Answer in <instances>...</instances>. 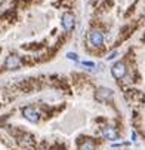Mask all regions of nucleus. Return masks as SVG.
<instances>
[{"label": "nucleus", "instance_id": "f257e3e1", "mask_svg": "<svg viewBox=\"0 0 145 150\" xmlns=\"http://www.w3.org/2000/svg\"><path fill=\"white\" fill-rule=\"evenodd\" d=\"M22 116L27 119V120H30V122H37L39 119H40V113L34 109V107H31V105H28V107H24L22 109Z\"/></svg>", "mask_w": 145, "mask_h": 150}, {"label": "nucleus", "instance_id": "f03ea898", "mask_svg": "<svg viewBox=\"0 0 145 150\" xmlns=\"http://www.w3.org/2000/svg\"><path fill=\"white\" fill-rule=\"evenodd\" d=\"M101 135H102V138L110 140V141L118 140V132H117V129H114L113 126H104L101 129Z\"/></svg>", "mask_w": 145, "mask_h": 150}, {"label": "nucleus", "instance_id": "7ed1b4c3", "mask_svg": "<svg viewBox=\"0 0 145 150\" xmlns=\"http://www.w3.org/2000/svg\"><path fill=\"white\" fill-rule=\"evenodd\" d=\"M76 25V18L73 13H64L62 15V27H64L65 31H71Z\"/></svg>", "mask_w": 145, "mask_h": 150}, {"label": "nucleus", "instance_id": "20e7f679", "mask_svg": "<svg viewBox=\"0 0 145 150\" xmlns=\"http://www.w3.org/2000/svg\"><path fill=\"white\" fill-rule=\"evenodd\" d=\"M111 74L114 76V79H123L126 74V66L124 62H116L111 67Z\"/></svg>", "mask_w": 145, "mask_h": 150}, {"label": "nucleus", "instance_id": "39448f33", "mask_svg": "<svg viewBox=\"0 0 145 150\" xmlns=\"http://www.w3.org/2000/svg\"><path fill=\"white\" fill-rule=\"evenodd\" d=\"M89 40H90V43H92L95 48H101L102 43H104V36H102L101 31L93 30V31L90 33V36H89Z\"/></svg>", "mask_w": 145, "mask_h": 150}, {"label": "nucleus", "instance_id": "423d86ee", "mask_svg": "<svg viewBox=\"0 0 145 150\" xmlns=\"http://www.w3.org/2000/svg\"><path fill=\"white\" fill-rule=\"evenodd\" d=\"M19 66H21V59H19L18 55H9V57L6 58V61H5V67H6L8 70H15V69H18Z\"/></svg>", "mask_w": 145, "mask_h": 150}, {"label": "nucleus", "instance_id": "0eeeda50", "mask_svg": "<svg viewBox=\"0 0 145 150\" xmlns=\"http://www.w3.org/2000/svg\"><path fill=\"white\" fill-rule=\"evenodd\" d=\"M113 98V91L111 89H107V88H101L98 89L96 92V100H99L101 103H107L108 100Z\"/></svg>", "mask_w": 145, "mask_h": 150}, {"label": "nucleus", "instance_id": "6e6552de", "mask_svg": "<svg viewBox=\"0 0 145 150\" xmlns=\"http://www.w3.org/2000/svg\"><path fill=\"white\" fill-rule=\"evenodd\" d=\"M18 143H19L21 147H25V149H31V147L34 146V140H33V137L28 135V134H22V135L18 138Z\"/></svg>", "mask_w": 145, "mask_h": 150}, {"label": "nucleus", "instance_id": "1a4fd4ad", "mask_svg": "<svg viewBox=\"0 0 145 150\" xmlns=\"http://www.w3.org/2000/svg\"><path fill=\"white\" fill-rule=\"evenodd\" d=\"M78 150H95V144L92 141H85V144H81Z\"/></svg>", "mask_w": 145, "mask_h": 150}, {"label": "nucleus", "instance_id": "9d476101", "mask_svg": "<svg viewBox=\"0 0 145 150\" xmlns=\"http://www.w3.org/2000/svg\"><path fill=\"white\" fill-rule=\"evenodd\" d=\"M83 66H85L86 69H90V70H92V69L95 67V64H93L92 61H83Z\"/></svg>", "mask_w": 145, "mask_h": 150}, {"label": "nucleus", "instance_id": "9b49d317", "mask_svg": "<svg viewBox=\"0 0 145 150\" xmlns=\"http://www.w3.org/2000/svg\"><path fill=\"white\" fill-rule=\"evenodd\" d=\"M67 58H70V59H74V61H77V59H78L77 54H74V52H68V54H67Z\"/></svg>", "mask_w": 145, "mask_h": 150}, {"label": "nucleus", "instance_id": "f8f14e48", "mask_svg": "<svg viewBox=\"0 0 145 150\" xmlns=\"http://www.w3.org/2000/svg\"><path fill=\"white\" fill-rule=\"evenodd\" d=\"M117 55H118V54H117V52H111V54H110V55H108V59H114V58H116V57H117Z\"/></svg>", "mask_w": 145, "mask_h": 150}, {"label": "nucleus", "instance_id": "ddd939ff", "mask_svg": "<svg viewBox=\"0 0 145 150\" xmlns=\"http://www.w3.org/2000/svg\"><path fill=\"white\" fill-rule=\"evenodd\" d=\"M99 2V0H92V3H98Z\"/></svg>", "mask_w": 145, "mask_h": 150}, {"label": "nucleus", "instance_id": "4468645a", "mask_svg": "<svg viewBox=\"0 0 145 150\" xmlns=\"http://www.w3.org/2000/svg\"><path fill=\"white\" fill-rule=\"evenodd\" d=\"M61 150H62V149H61Z\"/></svg>", "mask_w": 145, "mask_h": 150}]
</instances>
